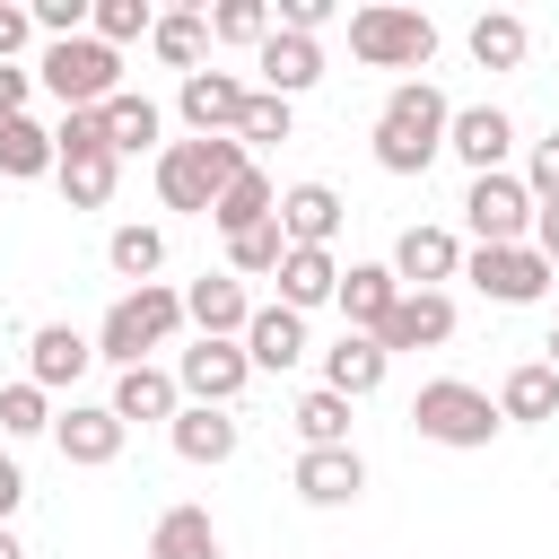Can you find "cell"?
<instances>
[{
    "label": "cell",
    "mask_w": 559,
    "mask_h": 559,
    "mask_svg": "<svg viewBox=\"0 0 559 559\" xmlns=\"http://www.w3.org/2000/svg\"><path fill=\"white\" fill-rule=\"evenodd\" d=\"M175 332H183V288L148 280V288H122V297L105 306L96 358H114V376H122V367H148V349H166Z\"/></svg>",
    "instance_id": "3"
},
{
    "label": "cell",
    "mask_w": 559,
    "mask_h": 559,
    "mask_svg": "<svg viewBox=\"0 0 559 559\" xmlns=\"http://www.w3.org/2000/svg\"><path fill=\"white\" fill-rule=\"evenodd\" d=\"M122 419H114V402H70L61 419H52V445H61V463H79V472H105L114 454H122Z\"/></svg>",
    "instance_id": "15"
},
{
    "label": "cell",
    "mask_w": 559,
    "mask_h": 559,
    "mask_svg": "<svg viewBox=\"0 0 559 559\" xmlns=\"http://www.w3.org/2000/svg\"><path fill=\"white\" fill-rule=\"evenodd\" d=\"M166 445H175L183 463L218 472V463L245 445V428H236V411H201V402H183V411H175V428H166Z\"/></svg>",
    "instance_id": "22"
},
{
    "label": "cell",
    "mask_w": 559,
    "mask_h": 559,
    "mask_svg": "<svg viewBox=\"0 0 559 559\" xmlns=\"http://www.w3.org/2000/svg\"><path fill=\"white\" fill-rule=\"evenodd\" d=\"M542 367H550V376H559V323H550V341H542Z\"/></svg>",
    "instance_id": "49"
},
{
    "label": "cell",
    "mask_w": 559,
    "mask_h": 559,
    "mask_svg": "<svg viewBox=\"0 0 559 559\" xmlns=\"http://www.w3.org/2000/svg\"><path fill=\"white\" fill-rule=\"evenodd\" d=\"M17 507H26V472H17V463H9V454H0V524H9V515H17Z\"/></svg>",
    "instance_id": "46"
},
{
    "label": "cell",
    "mask_w": 559,
    "mask_h": 559,
    "mask_svg": "<svg viewBox=\"0 0 559 559\" xmlns=\"http://www.w3.org/2000/svg\"><path fill=\"white\" fill-rule=\"evenodd\" d=\"M87 367H96V341H87L79 323H35V332H26V384L70 393Z\"/></svg>",
    "instance_id": "14"
},
{
    "label": "cell",
    "mask_w": 559,
    "mask_h": 559,
    "mask_svg": "<svg viewBox=\"0 0 559 559\" xmlns=\"http://www.w3.org/2000/svg\"><path fill=\"white\" fill-rule=\"evenodd\" d=\"M280 262H288V227H280V218L227 236V271H236V280H280Z\"/></svg>",
    "instance_id": "34"
},
{
    "label": "cell",
    "mask_w": 559,
    "mask_h": 559,
    "mask_svg": "<svg viewBox=\"0 0 559 559\" xmlns=\"http://www.w3.org/2000/svg\"><path fill=\"white\" fill-rule=\"evenodd\" d=\"M105 402H114V419H122V428H140V419H166V428H175L183 384H175V367H157V358H148V367H122Z\"/></svg>",
    "instance_id": "19"
},
{
    "label": "cell",
    "mask_w": 559,
    "mask_h": 559,
    "mask_svg": "<svg viewBox=\"0 0 559 559\" xmlns=\"http://www.w3.org/2000/svg\"><path fill=\"white\" fill-rule=\"evenodd\" d=\"M332 297H341V262H332L323 245H288V262H280V306L314 314V306H332Z\"/></svg>",
    "instance_id": "25"
},
{
    "label": "cell",
    "mask_w": 559,
    "mask_h": 559,
    "mask_svg": "<svg viewBox=\"0 0 559 559\" xmlns=\"http://www.w3.org/2000/svg\"><path fill=\"white\" fill-rule=\"evenodd\" d=\"M114 175H122V157H114V148L61 157V192H70V210H105V201H114Z\"/></svg>",
    "instance_id": "35"
},
{
    "label": "cell",
    "mask_w": 559,
    "mask_h": 559,
    "mask_svg": "<svg viewBox=\"0 0 559 559\" xmlns=\"http://www.w3.org/2000/svg\"><path fill=\"white\" fill-rule=\"evenodd\" d=\"M332 306L349 314V332H384V314L402 306V280H393V262H349Z\"/></svg>",
    "instance_id": "24"
},
{
    "label": "cell",
    "mask_w": 559,
    "mask_h": 559,
    "mask_svg": "<svg viewBox=\"0 0 559 559\" xmlns=\"http://www.w3.org/2000/svg\"><path fill=\"white\" fill-rule=\"evenodd\" d=\"M288 489H297L306 507H358L367 463H358V445H306L297 472H288Z\"/></svg>",
    "instance_id": "16"
},
{
    "label": "cell",
    "mask_w": 559,
    "mask_h": 559,
    "mask_svg": "<svg viewBox=\"0 0 559 559\" xmlns=\"http://www.w3.org/2000/svg\"><path fill=\"white\" fill-rule=\"evenodd\" d=\"M463 44H472V61H480V70H524V52H533V26H524L515 9H480Z\"/></svg>",
    "instance_id": "27"
},
{
    "label": "cell",
    "mask_w": 559,
    "mask_h": 559,
    "mask_svg": "<svg viewBox=\"0 0 559 559\" xmlns=\"http://www.w3.org/2000/svg\"><path fill=\"white\" fill-rule=\"evenodd\" d=\"M288 419H297V437H306V445H349V402H341L332 384L297 393V411H288Z\"/></svg>",
    "instance_id": "38"
},
{
    "label": "cell",
    "mask_w": 559,
    "mask_h": 559,
    "mask_svg": "<svg viewBox=\"0 0 559 559\" xmlns=\"http://www.w3.org/2000/svg\"><path fill=\"white\" fill-rule=\"evenodd\" d=\"M341 218H349V201H341L332 183H288V192H280V227H288V245H323V253H332Z\"/></svg>",
    "instance_id": "23"
},
{
    "label": "cell",
    "mask_w": 559,
    "mask_h": 559,
    "mask_svg": "<svg viewBox=\"0 0 559 559\" xmlns=\"http://www.w3.org/2000/svg\"><path fill=\"white\" fill-rule=\"evenodd\" d=\"M183 323H192L201 341H245V323H253L245 280H236V271H201V280L183 288Z\"/></svg>",
    "instance_id": "13"
},
{
    "label": "cell",
    "mask_w": 559,
    "mask_h": 559,
    "mask_svg": "<svg viewBox=\"0 0 559 559\" xmlns=\"http://www.w3.org/2000/svg\"><path fill=\"white\" fill-rule=\"evenodd\" d=\"M0 175H9V183H35V175H61V148H52V131H44L35 114H17V122H0Z\"/></svg>",
    "instance_id": "29"
},
{
    "label": "cell",
    "mask_w": 559,
    "mask_h": 559,
    "mask_svg": "<svg viewBox=\"0 0 559 559\" xmlns=\"http://www.w3.org/2000/svg\"><path fill=\"white\" fill-rule=\"evenodd\" d=\"M148 52L166 61V70H201V52H210V9H157V35H148Z\"/></svg>",
    "instance_id": "31"
},
{
    "label": "cell",
    "mask_w": 559,
    "mask_h": 559,
    "mask_svg": "<svg viewBox=\"0 0 559 559\" xmlns=\"http://www.w3.org/2000/svg\"><path fill=\"white\" fill-rule=\"evenodd\" d=\"M384 376H393V349H384L376 332H341V341L323 349V384H332L341 402H367Z\"/></svg>",
    "instance_id": "18"
},
{
    "label": "cell",
    "mask_w": 559,
    "mask_h": 559,
    "mask_svg": "<svg viewBox=\"0 0 559 559\" xmlns=\"http://www.w3.org/2000/svg\"><path fill=\"white\" fill-rule=\"evenodd\" d=\"M288 131H297V105H288V96H262V87H253V105H245L236 140H245V148H271V140H288Z\"/></svg>",
    "instance_id": "40"
},
{
    "label": "cell",
    "mask_w": 559,
    "mask_h": 559,
    "mask_svg": "<svg viewBox=\"0 0 559 559\" xmlns=\"http://www.w3.org/2000/svg\"><path fill=\"white\" fill-rule=\"evenodd\" d=\"M445 157H463L472 175H507V157H515V114H507V105H454Z\"/></svg>",
    "instance_id": "11"
},
{
    "label": "cell",
    "mask_w": 559,
    "mask_h": 559,
    "mask_svg": "<svg viewBox=\"0 0 559 559\" xmlns=\"http://www.w3.org/2000/svg\"><path fill=\"white\" fill-rule=\"evenodd\" d=\"M148 559H227V550H218L210 507H166V515H157V533H148Z\"/></svg>",
    "instance_id": "30"
},
{
    "label": "cell",
    "mask_w": 559,
    "mask_h": 559,
    "mask_svg": "<svg viewBox=\"0 0 559 559\" xmlns=\"http://www.w3.org/2000/svg\"><path fill=\"white\" fill-rule=\"evenodd\" d=\"M245 166H253L245 140H166V148H157V201L183 210V218H210L218 192H227Z\"/></svg>",
    "instance_id": "2"
},
{
    "label": "cell",
    "mask_w": 559,
    "mask_h": 559,
    "mask_svg": "<svg viewBox=\"0 0 559 559\" xmlns=\"http://www.w3.org/2000/svg\"><path fill=\"white\" fill-rule=\"evenodd\" d=\"M445 131H454L445 87H437V79H393V96L376 105L367 148H376V166H384V175H428V166L445 157Z\"/></svg>",
    "instance_id": "1"
},
{
    "label": "cell",
    "mask_w": 559,
    "mask_h": 559,
    "mask_svg": "<svg viewBox=\"0 0 559 559\" xmlns=\"http://www.w3.org/2000/svg\"><path fill=\"white\" fill-rule=\"evenodd\" d=\"M376 341H384L393 358H402V349H445V341H454V297H445V288H402V306L384 314Z\"/></svg>",
    "instance_id": "17"
},
{
    "label": "cell",
    "mask_w": 559,
    "mask_h": 559,
    "mask_svg": "<svg viewBox=\"0 0 559 559\" xmlns=\"http://www.w3.org/2000/svg\"><path fill=\"white\" fill-rule=\"evenodd\" d=\"M463 236L454 227H402L393 236V280L402 288H445V280H463Z\"/></svg>",
    "instance_id": "12"
},
{
    "label": "cell",
    "mask_w": 559,
    "mask_h": 559,
    "mask_svg": "<svg viewBox=\"0 0 559 559\" xmlns=\"http://www.w3.org/2000/svg\"><path fill=\"white\" fill-rule=\"evenodd\" d=\"M87 35L114 44V52H122V44H148V35H157V9H148V0H96V26H87Z\"/></svg>",
    "instance_id": "39"
},
{
    "label": "cell",
    "mask_w": 559,
    "mask_h": 559,
    "mask_svg": "<svg viewBox=\"0 0 559 559\" xmlns=\"http://www.w3.org/2000/svg\"><path fill=\"white\" fill-rule=\"evenodd\" d=\"M175 384L201 411H236V393L253 384V358H245V341H192V349H175Z\"/></svg>",
    "instance_id": "9"
},
{
    "label": "cell",
    "mask_w": 559,
    "mask_h": 559,
    "mask_svg": "<svg viewBox=\"0 0 559 559\" xmlns=\"http://www.w3.org/2000/svg\"><path fill=\"white\" fill-rule=\"evenodd\" d=\"M0 559H26V542H17V533H9V524H0Z\"/></svg>",
    "instance_id": "48"
},
{
    "label": "cell",
    "mask_w": 559,
    "mask_h": 559,
    "mask_svg": "<svg viewBox=\"0 0 559 559\" xmlns=\"http://www.w3.org/2000/svg\"><path fill=\"white\" fill-rule=\"evenodd\" d=\"M280 26L288 35H323L332 26V0H280Z\"/></svg>",
    "instance_id": "43"
},
{
    "label": "cell",
    "mask_w": 559,
    "mask_h": 559,
    "mask_svg": "<svg viewBox=\"0 0 559 559\" xmlns=\"http://www.w3.org/2000/svg\"><path fill=\"white\" fill-rule=\"evenodd\" d=\"M245 358H253V376H288V367L306 358V314H297V306H253Z\"/></svg>",
    "instance_id": "21"
},
{
    "label": "cell",
    "mask_w": 559,
    "mask_h": 559,
    "mask_svg": "<svg viewBox=\"0 0 559 559\" xmlns=\"http://www.w3.org/2000/svg\"><path fill=\"white\" fill-rule=\"evenodd\" d=\"M26 96H35V70L0 61V122H17V114H26Z\"/></svg>",
    "instance_id": "44"
},
{
    "label": "cell",
    "mask_w": 559,
    "mask_h": 559,
    "mask_svg": "<svg viewBox=\"0 0 559 559\" xmlns=\"http://www.w3.org/2000/svg\"><path fill=\"white\" fill-rule=\"evenodd\" d=\"M498 419H515V428H542V419H559V376H550L542 358L507 367V384H498Z\"/></svg>",
    "instance_id": "26"
},
{
    "label": "cell",
    "mask_w": 559,
    "mask_h": 559,
    "mask_svg": "<svg viewBox=\"0 0 559 559\" xmlns=\"http://www.w3.org/2000/svg\"><path fill=\"white\" fill-rule=\"evenodd\" d=\"M349 52H358L367 70H428V61H437V17L376 0V9L349 17Z\"/></svg>",
    "instance_id": "5"
},
{
    "label": "cell",
    "mask_w": 559,
    "mask_h": 559,
    "mask_svg": "<svg viewBox=\"0 0 559 559\" xmlns=\"http://www.w3.org/2000/svg\"><path fill=\"white\" fill-rule=\"evenodd\" d=\"M157 131H166V114H157L148 96H131V87H122V96L105 105V140H114V157H140V148H166Z\"/></svg>",
    "instance_id": "32"
},
{
    "label": "cell",
    "mask_w": 559,
    "mask_h": 559,
    "mask_svg": "<svg viewBox=\"0 0 559 559\" xmlns=\"http://www.w3.org/2000/svg\"><path fill=\"white\" fill-rule=\"evenodd\" d=\"M463 280H472L489 306H542L559 271H550L533 245H472V253H463Z\"/></svg>",
    "instance_id": "7"
},
{
    "label": "cell",
    "mask_w": 559,
    "mask_h": 559,
    "mask_svg": "<svg viewBox=\"0 0 559 559\" xmlns=\"http://www.w3.org/2000/svg\"><path fill=\"white\" fill-rule=\"evenodd\" d=\"M105 262H114V280H131V288H148V280L166 271V236L131 218V227H114V236H105Z\"/></svg>",
    "instance_id": "33"
},
{
    "label": "cell",
    "mask_w": 559,
    "mask_h": 559,
    "mask_svg": "<svg viewBox=\"0 0 559 559\" xmlns=\"http://www.w3.org/2000/svg\"><path fill=\"white\" fill-rule=\"evenodd\" d=\"M253 70H262V96H288V105H297V96H306V87L323 79V44H314V35H288V26H280V35H271V44L253 52Z\"/></svg>",
    "instance_id": "20"
},
{
    "label": "cell",
    "mask_w": 559,
    "mask_h": 559,
    "mask_svg": "<svg viewBox=\"0 0 559 559\" xmlns=\"http://www.w3.org/2000/svg\"><path fill=\"white\" fill-rule=\"evenodd\" d=\"M533 253L559 271V210H533Z\"/></svg>",
    "instance_id": "47"
},
{
    "label": "cell",
    "mask_w": 559,
    "mask_h": 559,
    "mask_svg": "<svg viewBox=\"0 0 559 559\" xmlns=\"http://www.w3.org/2000/svg\"><path fill=\"white\" fill-rule=\"evenodd\" d=\"M411 428L428 437V445H454V454H480L507 419H498V402L480 393V384H463V376H428L419 393H411Z\"/></svg>",
    "instance_id": "4"
},
{
    "label": "cell",
    "mask_w": 559,
    "mask_h": 559,
    "mask_svg": "<svg viewBox=\"0 0 559 559\" xmlns=\"http://www.w3.org/2000/svg\"><path fill=\"white\" fill-rule=\"evenodd\" d=\"M35 79L61 96V114H87V105H114L122 96V52L96 44V35H70V44H44Z\"/></svg>",
    "instance_id": "6"
},
{
    "label": "cell",
    "mask_w": 559,
    "mask_h": 559,
    "mask_svg": "<svg viewBox=\"0 0 559 559\" xmlns=\"http://www.w3.org/2000/svg\"><path fill=\"white\" fill-rule=\"evenodd\" d=\"M524 192H533V210H559V131L533 140V157H524Z\"/></svg>",
    "instance_id": "42"
},
{
    "label": "cell",
    "mask_w": 559,
    "mask_h": 559,
    "mask_svg": "<svg viewBox=\"0 0 559 559\" xmlns=\"http://www.w3.org/2000/svg\"><path fill=\"white\" fill-rule=\"evenodd\" d=\"M210 35H218V44L262 52V44L280 35V9H262V0H218V9H210Z\"/></svg>",
    "instance_id": "36"
},
{
    "label": "cell",
    "mask_w": 559,
    "mask_h": 559,
    "mask_svg": "<svg viewBox=\"0 0 559 559\" xmlns=\"http://www.w3.org/2000/svg\"><path fill=\"white\" fill-rule=\"evenodd\" d=\"M52 419H61V411H52L44 384H26V376L0 384V437H52Z\"/></svg>",
    "instance_id": "37"
},
{
    "label": "cell",
    "mask_w": 559,
    "mask_h": 559,
    "mask_svg": "<svg viewBox=\"0 0 559 559\" xmlns=\"http://www.w3.org/2000/svg\"><path fill=\"white\" fill-rule=\"evenodd\" d=\"M463 227H472V245H533V192H524V175H472L463 183Z\"/></svg>",
    "instance_id": "8"
},
{
    "label": "cell",
    "mask_w": 559,
    "mask_h": 559,
    "mask_svg": "<svg viewBox=\"0 0 559 559\" xmlns=\"http://www.w3.org/2000/svg\"><path fill=\"white\" fill-rule=\"evenodd\" d=\"M52 148H61V157H87V148H114V140H105V105H87V114H61V122H52Z\"/></svg>",
    "instance_id": "41"
},
{
    "label": "cell",
    "mask_w": 559,
    "mask_h": 559,
    "mask_svg": "<svg viewBox=\"0 0 559 559\" xmlns=\"http://www.w3.org/2000/svg\"><path fill=\"white\" fill-rule=\"evenodd\" d=\"M26 35H35V17L0 0V61H17V52H26Z\"/></svg>",
    "instance_id": "45"
},
{
    "label": "cell",
    "mask_w": 559,
    "mask_h": 559,
    "mask_svg": "<svg viewBox=\"0 0 559 559\" xmlns=\"http://www.w3.org/2000/svg\"><path fill=\"white\" fill-rule=\"evenodd\" d=\"M245 105H253V87H245L236 70H192V79L175 87V114L192 122V140H236Z\"/></svg>",
    "instance_id": "10"
},
{
    "label": "cell",
    "mask_w": 559,
    "mask_h": 559,
    "mask_svg": "<svg viewBox=\"0 0 559 559\" xmlns=\"http://www.w3.org/2000/svg\"><path fill=\"white\" fill-rule=\"evenodd\" d=\"M262 218H280V183L262 175V166H245L227 192H218V210H210V227L218 236H245V227H262Z\"/></svg>",
    "instance_id": "28"
}]
</instances>
